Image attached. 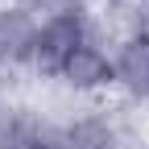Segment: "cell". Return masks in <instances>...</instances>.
I'll list each match as a JSON object with an SVG mask.
<instances>
[{
	"mask_svg": "<svg viewBox=\"0 0 149 149\" xmlns=\"http://www.w3.org/2000/svg\"><path fill=\"white\" fill-rule=\"evenodd\" d=\"M58 79L66 87H74V91H100V87H112V83H116V66H112V58H108L104 46L83 42L66 58V66L58 70Z\"/></svg>",
	"mask_w": 149,
	"mask_h": 149,
	"instance_id": "cell-2",
	"label": "cell"
},
{
	"mask_svg": "<svg viewBox=\"0 0 149 149\" xmlns=\"http://www.w3.org/2000/svg\"><path fill=\"white\" fill-rule=\"evenodd\" d=\"M42 4H54V0H21V8H42Z\"/></svg>",
	"mask_w": 149,
	"mask_h": 149,
	"instance_id": "cell-7",
	"label": "cell"
},
{
	"mask_svg": "<svg viewBox=\"0 0 149 149\" xmlns=\"http://www.w3.org/2000/svg\"><path fill=\"white\" fill-rule=\"evenodd\" d=\"M17 128H21V120L13 116V108H8V104H0V145H4V141L17 133Z\"/></svg>",
	"mask_w": 149,
	"mask_h": 149,
	"instance_id": "cell-6",
	"label": "cell"
},
{
	"mask_svg": "<svg viewBox=\"0 0 149 149\" xmlns=\"http://www.w3.org/2000/svg\"><path fill=\"white\" fill-rule=\"evenodd\" d=\"M112 66H116V83L133 100H149V29L128 33L116 50V58H112Z\"/></svg>",
	"mask_w": 149,
	"mask_h": 149,
	"instance_id": "cell-3",
	"label": "cell"
},
{
	"mask_svg": "<svg viewBox=\"0 0 149 149\" xmlns=\"http://www.w3.org/2000/svg\"><path fill=\"white\" fill-rule=\"evenodd\" d=\"M33 37H37V21L29 17V8L8 4L0 8V62H29L33 54Z\"/></svg>",
	"mask_w": 149,
	"mask_h": 149,
	"instance_id": "cell-4",
	"label": "cell"
},
{
	"mask_svg": "<svg viewBox=\"0 0 149 149\" xmlns=\"http://www.w3.org/2000/svg\"><path fill=\"white\" fill-rule=\"evenodd\" d=\"M83 42H91V33H87V17L83 8H58V13H50L42 25H37V37H33V54H29V66L33 70H42V74H54L58 79V70L66 66V58L74 50H79Z\"/></svg>",
	"mask_w": 149,
	"mask_h": 149,
	"instance_id": "cell-1",
	"label": "cell"
},
{
	"mask_svg": "<svg viewBox=\"0 0 149 149\" xmlns=\"http://www.w3.org/2000/svg\"><path fill=\"white\" fill-rule=\"evenodd\" d=\"M62 149H116V133H112V124L100 120V116H83L74 120L66 133L58 137Z\"/></svg>",
	"mask_w": 149,
	"mask_h": 149,
	"instance_id": "cell-5",
	"label": "cell"
}]
</instances>
